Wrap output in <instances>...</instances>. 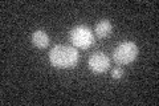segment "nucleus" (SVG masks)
Wrapping results in <instances>:
<instances>
[{
	"label": "nucleus",
	"mask_w": 159,
	"mask_h": 106,
	"mask_svg": "<svg viewBox=\"0 0 159 106\" xmlns=\"http://www.w3.org/2000/svg\"><path fill=\"white\" fill-rule=\"evenodd\" d=\"M49 62L54 68L68 69L76 67L78 62V52L77 48L70 45H56L49 52Z\"/></svg>",
	"instance_id": "f257e3e1"
},
{
	"label": "nucleus",
	"mask_w": 159,
	"mask_h": 106,
	"mask_svg": "<svg viewBox=\"0 0 159 106\" xmlns=\"http://www.w3.org/2000/svg\"><path fill=\"white\" fill-rule=\"evenodd\" d=\"M69 41L74 48L88 49L94 44V35L86 25H77L69 32Z\"/></svg>",
	"instance_id": "f03ea898"
},
{
	"label": "nucleus",
	"mask_w": 159,
	"mask_h": 106,
	"mask_svg": "<svg viewBox=\"0 0 159 106\" xmlns=\"http://www.w3.org/2000/svg\"><path fill=\"white\" fill-rule=\"evenodd\" d=\"M138 56V47L133 41H123L114 49L113 60L117 64L129 65L131 64Z\"/></svg>",
	"instance_id": "7ed1b4c3"
},
{
	"label": "nucleus",
	"mask_w": 159,
	"mask_h": 106,
	"mask_svg": "<svg viewBox=\"0 0 159 106\" xmlns=\"http://www.w3.org/2000/svg\"><path fill=\"white\" fill-rule=\"evenodd\" d=\"M89 68L93 73H105L110 67V58L103 52H94L88 60Z\"/></svg>",
	"instance_id": "20e7f679"
},
{
	"label": "nucleus",
	"mask_w": 159,
	"mask_h": 106,
	"mask_svg": "<svg viewBox=\"0 0 159 106\" xmlns=\"http://www.w3.org/2000/svg\"><path fill=\"white\" fill-rule=\"evenodd\" d=\"M32 43L34 47L44 49L49 45V36L44 31H36L32 35Z\"/></svg>",
	"instance_id": "39448f33"
},
{
	"label": "nucleus",
	"mask_w": 159,
	"mask_h": 106,
	"mask_svg": "<svg viewBox=\"0 0 159 106\" xmlns=\"http://www.w3.org/2000/svg\"><path fill=\"white\" fill-rule=\"evenodd\" d=\"M113 25L109 20H99L96 25V33L98 37H106L111 33Z\"/></svg>",
	"instance_id": "423d86ee"
},
{
	"label": "nucleus",
	"mask_w": 159,
	"mask_h": 106,
	"mask_svg": "<svg viewBox=\"0 0 159 106\" xmlns=\"http://www.w3.org/2000/svg\"><path fill=\"white\" fill-rule=\"evenodd\" d=\"M123 76V69L121 67H116L111 70V77L113 78H121Z\"/></svg>",
	"instance_id": "0eeeda50"
}]
</instances>
